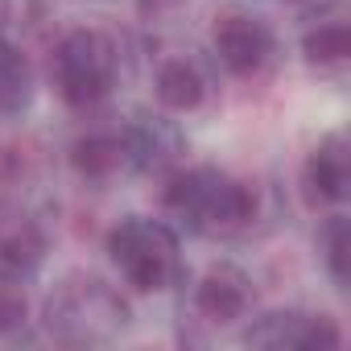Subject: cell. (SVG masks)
I'll list each match as a JSON object with an SVG mask.
<instances>
[{
  "mask_svg": "<svg viewBox=\"0 0 351 351\" xmlns=\"http://www.w3.org/2000/svg\"><path fill=\"white\" fill-rule=\"evenodd\" d=\"M347 145L343 136H326L310 157H306V169H302V182H306V195L314 203H339L347 195Z\"/></svg>",
  "mask_w": 351,
  "mask_h": 351,
  "instance_id": "52a82bcc",
  "label": "cell"
},
{
  "mask_svg": "<svg viewBox=\"0 0 351 351\" xmlns=\"http://www.w3.org/2000/svg\"><path fill=\"white\" fill-rule=\"evenodd\" d=\"M25 314H29V302L21 289L13 285H0V335H13L25 326Z\"/></svg>",
  "mask_w": 351,
  "mask_h": 351,
  "instance_id": "9a60e30c",
  "label": "cell"
},
{
  "mask_svg": "<svg viewBox=\"0 0 351 351\" xmlns=\"http://www.w3.org/2000/svg\"><path fill=\"white\" fill-rule=\"evenodd\" d=\"M124 302L104 285V281H75L50 302V326L66 339H104L116 326H124Z\"/></svg>",
  "mask_w": 351,
  "mask_h": 351,
  "instance_id": "277c9868",
  "label": "cell"
},
{
  "mask_svg": "<svg viewBox=\"0 0 351 351\" xmlns=\"http://www.w3.org/2000/svg\"><path fill=\"white\" fill-rule=\"evenodd\" d=\"M71 161L79 173H87V178H108V173H116L128 153H124V136H112V132H91L83 141H75L71 149Z\"/></svg>",
  "mask_w": 351,
  "mask_h": 351,
  "instance_id": "7c38bea8",
  "label": "cell"
},
{
  "mask_svg": "<svg viewBox=\"0 0 351 351\" xmlns=\"http://www.w3.org/2000/svg\"><path fill=\"white\" fill-rule=\"evenodd\" d=\"M347 252H351V228H347L343 215H335L326 223V265H330V273H335L339 285L347 281Z\"/></svg>",
  "mask_w": 351,
  "mask_h": 351,
  "instance_id": "5bb4252c",
  "label": "cell"
},
{
  "mask_svg": "<svg viewBox=\"0 0 351 351\" xmlns=\"http://www.w3.org/2000/svg\"><path fill=\"white\" fill-rule=\"evenodd\" d=\"M165 207L195 232H236L256 215V195L240 178L211 165L182 169L165 182Z\"/></svg>",
  "mask_w": 351,
  "mask_h": 351,
  "instance_id": "6da1fadb",
  "label": "cell"
},
{
  "mask_svg": "<svg viewBox=\"0 0 351 351\" xmlns=\"http://www.w3.org/2000/svg\"><path fill=\"white\" fill-rule=\"evenodd\" d=\"M108 252H112L116 269L124 273V281L136 285L141 293L169 289L182 273L178 236H173L169 223H157V219H141V215L124 219L120 228H112Z\"/></svg>",
  "mask_w": 351,
  "mask_h": 351,
  "instance_id": "7a4b0ae2",
  "label": "cell"
},
{
  "mask_svg": "<svg viewBox=\"0 0 351 351\" xmlns=\"http://www.w3.org/2000/svg\"><path fill=\"white\" fill-rule=\"evenodd\" d=\"M203 87L207 83H203L199 66L186 62V58H169L157 71V99L169 112H191V108H199L203 104Z\"/></svg>",
  "mask_w": 351,
  "mask_h": 351,
  "instance_id": "8fae6325",
  "label": "cell"
},
{
  "mask_svg": "<svg viewBox=\"0 0 351 351\" xmlns=\"http://www.w3.org/2000/svg\"><path fill=\"white\" fill-rule=\"evenodd\" d=\"M302 50L314 66H335L351 54V34H347L343 21H326V25H318L302 38Z\"/></svg>",
  "mask_w": 351,
  "mask_h": 351,
  "instance_id": "4fadbf2b",
  "label": "cell"
},
{
  "mask_svg": "<svg viewBox=\"0 0 351 351\" xmlns=\"http://www.w3.org/2000/svg\"><path fill=\"white\" fill-rule=\"evenodd\" d=\"M215 54L232 75H256L273 54V34L265 21L232 13L215 21Z\"/></svg>",
  "mask_w": 351,
  "mask_h": 351,
  "instance_id": "5b68a950",
  "label": "cell"
},
{
  "mask_svg": "<svg viewBox=\"0 0 351 351\" xmlns=\"http://www.w3.org/2000/svg\"><path fill=\"white\" fill-rule=\"evenodd\" d=\"M29 99H34V66L9 38H0V116L25 112Z\"/></svg>",
  "mask_w": 351,
  "mask_h": 351,
  "instance_id": "30bf717a",
  "label": "cell"
},
{
  "mask_svg": "<svg viewBox=\"0 0 351 351\" xmlns=\"http://www.w3.org/2000/svg\"><path fill=\"white\" fill-rule=\"evenodd\" d=\"M42 232L29 219H0V277H25L42 261Z\"/></svg>",
  "mask_w": 351,
  "mask_h": 351,
  "instance_id": "9c48e42d",
  "label": "cell"
},
{
  "mask_svg": "<svg viewBox=\"0 0 351 351\" xmlns=\"http://www.w3.org/2000/svg\"><path fill=\"white\" fill-rule=\"evenodd\" d=\"M50 75L58 95L71 108H91L112 91L116 79V50L104 34L95 29H71L50 58Z\"/></svg>",
  "mask_w": 351,
  "mask_h": 351,
  "instance_id": "3957f363",
  "label": "cell"
},
{
  "mask_svg": "<svg viewBox=\"0 0 351 351\" xmlns=\"http://www.w3.org/2000/svg\"><path fill=\"white\" fill-rule=\"evenodd\" d=\"M252 347H289V351H330L339 347V326L330 318L314 314H269L261 318L248 335Z\"/></svg>",
  "mask_w": 351,
  "mask_h": 351,
  "instance_id": "8992f818",
  "label": "cell"
},
{
  "mask_svg": "<svg viewBox=\"0 0 351 351\" xmlns=\"http://www.w3.org/2000/svg\"><path fill=\"white\" fill-rule=\"evenodd\" d=\"M199 314H207L211 322H236L244 318L248 302H252V289H248V277L240 269H211L203 281H199Z\"/></svg>",
  "mask_w": 351,
  "mask_h": 351,
  "instance_id": "ba28073f",
  "label": "cell"
}]
</instances>
